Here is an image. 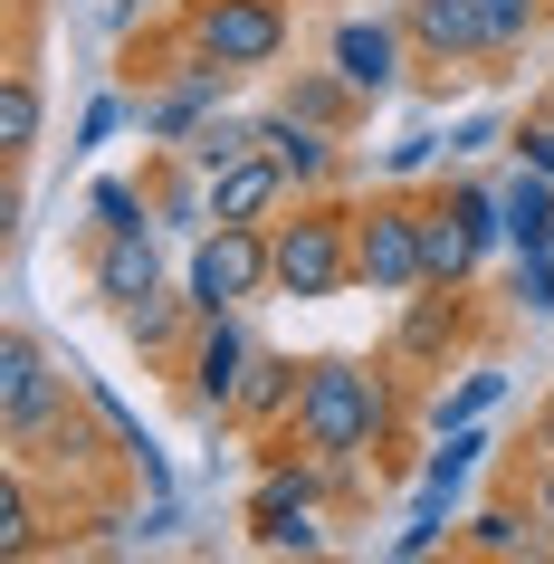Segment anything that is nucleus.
<instances>
[{
    "mask_svg": "<svg viewBox=\"0 0 554 564\" xmlns=\"http://www.w3.org/2000/svg\"><path fill=\"white\" fill-rule=\"evenodd\" d=\"M173 30L239 77H278L296 48V0H173Z\"/></svg>",
    "mask_w": 554,
    "mask_h": 564,
    "instance_id": "7ed1b4c3",
    "label": "nucleus"
},
{
    "mask_svg": "<svg viewBox=\"0 0 554 564\" xmlns=\"http://www.w3.org/2000/svg\"><path fill=\"white\" fill-rule=\"evenodd\" d=\"M488 421H459V431H439V449H421V498H439V507H459V488H468V469L488 459Z\"/></svg>",
    "mask_w": 554,
    "mask_h": 564,
    "instance_id": "b1692460",
    "label": "nucleus"
},
{
    "mask_svg": "<svg viewBox=\"0 0 554 564\" xmlns=\"http://www.w3.org/2000/svg\"><path fill=\"white\" fill-rule=\"evenodd\" d=\"M507 306L554 326V249H517V268H507Z\"/></svg>",
    "mask_w": 554,
    "mask_h": 564,
    "instance_id": "cd10ccee",
    "label": "nucleus"
},
{
    "mask_svg": "<svg viewBox=\"0 0 554 564\" xmlns=\"http://www.w3.org/2000/svg\"><path fill=\"white\" fill-rule=\"evenodd\" d=\"M182 153H192L202 173H230V163H249V153H259V116H230V106H220V116H210Z\"/></svg>",
    "mask_w": 554,
    "mask_h": 564,
    "instance_id": "a878e982",
    "label": "nucleus"
},
{
    "mask_svg": "<svg viewBox=\"0 0 554 564\" xmlns=\"http://www.w3.org/2000/svg\"><path fill=\"white\" fill-rule=\"evenodd\" d=\"M497 402H507V364H497V355H468L459 383L421 402V421H431V431H459V421H488Z\"/></svg>",
    "mask_w": 554,
    "mask_h": 564,
    "instance_id": "4be33fe9",
    "label": "nucleus"
},
{
    "mask_svg": "<svg viewBox=\"0 0 554 564\" xmlns=\"http://www.w3.org/2000/svg\"><path fill=\"white\" fill-rule=\"evenodd\" d=\"M517 488H525V507L554 527V459H545V449H525V478H517Z\"/></svg>",
    "mask_w": 554,
    "mask_h": 564,
    "instance_id": "f704fd0d",
    "label": "nucleus"
},
{
    "mask_svg": "<svg viewBox=\"0 0 554 564\" xmlns=\"http://www.w3.org/2000/svg\"><path fill=\"white\" fill-rule=\"evenodd\" d=\"M48 545V488H39V469H0V555L20 564V555H39Z\"/></svg>",
    "mask_w": 554,
    "mask_h": 564,
    "instance_id": "5701e85b",
    "label": "nucleus"
},
{
    "mask_svg": "<svg viewBox=\"0 0 554 564\" xmlns=\"http://www.w3.org/2000/svg\"><path fill=\"white\" fill-rule=\"evenodd\" d=\"M507 153H517L525 173H545V182H554V96H535V106L507 124Z\"/></svg>",
    "mask_w": 554,
    "mask_h": 564,
    "instance_id": "c756f323",
    "label": "nucleus"
},
{
    "mask_svg": "<svg viewBox=\"0 0 554 564\" xmlns=\"http://www.w3.org/2000/svg\"><path fill=\"white\" fill-rule=\"evenodd\" d=\"M87 220H96V230H153V202H144V182H116V173H106V182L87 192Z\"/></svg>",
    "mask_w": 554,
    "mask_h": 564,
    "instance_id": "c85d7f7f",
    "label": "nucleus"
},
{
    "mask_svg": "<svg viewBox=\"0 0 554 564\" xmlns=\"http://www.w3.org/2000/svg\"><path fill=\"white\" fill-rule=\"evenodd\" d=\"M545 249H554V239H545Z\"/></svg>",
    "mask_w": 554,
    "mask_h": 564,
    "instance_id": "4c0bfd02",
    "label": "nucleus"
},
{
    "mask_svg": "<svg viewBox=\"0 0 554 564\" xmlns=\"http://www.w3.org/2000/svg\"><path fill=\"white\" fill-rule=\"evenodd\" d=\"M421 259H431V288H478V268H488V249L468 239L439 182H421Z\"/></svg>",
    "mask_w": 554,
    "mask_h": 564,
    "instance_id": "a211bd4d",
    "label": "nucleus"
},
{
    "mask_svg": "<svg viewBox=\"0 0 554 564\" xmlns=\"http://www.w3.org/2000/svg\"><path fill=\"white\" fill-rule=\"evenodd\" d=\"M296 202V182L268 163V153H249V163H230V173H210V220H249V230H268L278 210Z\"/></svg>",
    "mask_w": 554,
    "mask_h": 564,
    "instance_id": "6ab92c4d",
    "label": "nucleus"
},
{
    "mask_svg": "<svg viewBox=\"0 0 554 564\" xmlns=\"http://www.w3.org/2000/svg\"><path fill=\"white\" fill-rule=\"evenodd\" d=\"M439 153H449V134H431V124H421V134H402V144H392V163H382V173H392V182H421Z\"/></svg>",
    "mask_w": 554,
    "mask_h": 564,
    "instance_id": "473e14b6",
    "label": "nucleus"
},
{
    "mask_svg": "<svg viewBox=\"0 0 554 564\" xmlns=\"http://www.w3.org/2000/svg\"><path fill=\"white\" fill-rule=\"evenodd\" d=\"M116 124H134V96H124V87L87 96V106H77V144H67V153H96L106 134H116Z\"/></svg>",
    "mask_w": 554,
    "mask_h": 564,
    "instance_id": "2f4dec72",
    "label": "nucleus"
},
{
    "mask_svg": "<svg viewBox=\"0 0 554 564\" xmlns=\"http://www.w3.org/2000/svg\"><path fill=\"white\" fill-rule=\"evenodd\" d=\"M345 144H354V134H325V124L287 116V106H259V153L296 182V192H345V173H354Z\"/></svg>",
    "mask_w": 554,
    "mask_h": 564,
    "instance_id": "f8f14e48",
    "label": "nucleus"
},
{
    "mask_svg": "<svg viewBox=\"0 0 554 564\" xmlns=\"http://www.w3.org/2000/svg\"><path fill=\"white\" fill-rule=\"evenodd\" d=\"M525 449H545V459H554V402L535 412V431H525Z\"/></svg>",
    "mask_w": 554,
    "mask_h": 564,
    "instance_id": "c9c22d12",
    "label": "nucleus"
},
{
    "mask_svg": "<svg viewBox=\"0 0 554 564\" xmlns=\"http://www.w3.org/2000/svg\"><path fill=\"white\" fill-rule=\"evenodd\" d=\"M497 144H507V124H497V116H459V124H449V163H478V153H497Z\"/></svg>",
    "mask_w": 554,
    "mask_h": 564,
    "instance_id": "72a5a7b5",
    "label": "nucleus"
},
{
    "mask_svg": "<svg viewBox=\"0 0 554 564\" xmlns=\"http://www.w3.org/2000/svg\"><path fill=\"white\" fill-rule=\"evenodd\" d=\"M116 326H124V345H134L144 364H182V345H192V326H202V297H192V288H153L144 306H124Z\"/></svg>",
    "mask_w": 554,
    "mask_h": 564,
    "instance_id": "aec40b11",
    "label": "nucleus"
},
{
    "mask_svg": "<svg viewBox=\"0 0 554 564\" xmlns=\"http://www.w3.org/2000/svg\"><path fill=\"white\" fill-rule=\"evenodd\" d=\"M153 288H163V249H153V230H87V297L106 306V316L144 306Z\"/></svg>",
    "mask_w": 554,
    "mask_h": 564,
    "instance_id": "4468645a",
    "label": "nucleus"
},
{
    "mask_svg": "<svg viewBox=\"0 0 554 564\" xmlns=\"http://www.w3.org/2000/svg\"><path fill=\"white\" fill-rule=\"evenodd\" d=\"M382 355L402 364L411 383H431V373H459V355H488L478 288H411V297L392 306V335H382Z\"/></svg>",
    "mask_w": 554,
    "mask_h": 564,
    "instance_id": "20e7f679",
    "label": "nucleus"
},
{
    "mask_svg": "<svg viewBox=\"0 0 554 564\" xmlns=\"http://www.w3.org/2000/svg\"><path fill=\"white\" fill-rule=\"evenodd\" d=\"M325 58L345 67V77L373 96V106H382V96H402V87H411V67H421V58H411L402 10H354V20H335V30H325Z\"/></svg>",
    "mask_w": 554,
    "mask_h": 564,
    "instance_id": "9d476101",
    "label": "nucleus"
},
{
    "mask_svg": "<svg viewBox=\"0 0 554 564\" xmlns=\"http://www.w3.org/2000/svg\"><path fill=\"white\" fill-rule=\"evenodd\" d=\"M545 96H554V87H545Z\"/></svg>",
    "mask_w": 554,
    "mask_h": 564,
    "instance_id": "58836bf2",
    "label": "nucleus"
},
{
    "mask_svg": "<svg viewBox=\"0 0 554 564\" xmlns=\"http://www.w3.org/2000/svg\"><path fill=\"white\" fill-rule=\"evenodd\" d=\"M449 555H478V564H545V555H554V527L525 507V488H517V498L468 507L459 535H449Z\"/></svg>",
    "mask_w": 554,
    "mask_h": 564,
    "instance_id": "ddd939ff",
    "label": "nucleus"
},
{
    "mask_svg": "<svg viewBox=\"0 0 554 564\" xmlns=\"http://www.w3.org/2000/svg\"><path fill=\"white\" fill-rule=\"evenodd\" d=\"M144 202H153V230H210V173H202L182 144H153Z\"/></svg>",
    "mask_w": 554,
    "mask_h": 564,
    "instance_id": "f3484780",
    "label": "nucleus"
},
{
    "mask_svg": "<svg viewBox=\"0 0 554 564\" xmlns=\"http://www.w3.org/2000/svg\"><path fill=\"white\" fill-rule=\"evenodd\" d=\"M268 288L287 306L354 297V192H296L268 220Z\"/></svg>",
    "mask_w": 554,
    "mask_h": 564,
    "instance_id": "f257e3e1",
    "label": "nucleus"
},
{
    "mask_svg": "<svg viewBox=\"0 0 554 564\" xmlns=\"http://www.w3.org/2000/svg\"><path fill=\"white\" fill-rule=\"evenodd\" d=\"M239 527H249V545H259V555L316 564L325 545H335V535H325V527H335V507H316L287 469H259V478H249V507H239Z\"/></svg>",
    "mask_w": 554,
    "mask_h": 564,
    "instance_id": "1a4fd4ad",
    "label": "nucleus"
},
{
    "mask_svg": "<svg viewBox=\"0 0 554 564\" xmlns=\"http://www.w3.org/2000/svg\"><path fill=\"white\" fill-rule=\"evenodd\" d=\"M77 383H87V373L48 355V345H39V326H10V335H0V449L39 441V431L77 402Z\"/></svg>",
    "mask_w": 554,
    "mask_h": 564,
    "instance_id": "39448f33",
    "label": "nucleus"
},
{
    "mask_svg": "<svg viewBox=\"0 0 554 564\" xmlns=\"http://www.w3.org/2000/svg\"><path fill=\"white\" fill-rule=\"evenodd\" d=\"M278 106L306 116V124H325V134H363V116H373V96L354 87L335 58L325 67H278Z\"/></svg>",
    "mask_w": 554,
    "mask_h": 564,
    "instance_id": "dca6fc26",
    "label": "nucleus"
},
{
    "mask_svg": "<svg viewBox=\"0 0 554 564\" xmlns=\"http://www.w3.org/2000/svg\"><path fill=\"white\" fill-rule=\"evenodd\" d=\"M239 96V67H220V58H192L173 67V77H153V87H134V124H144V144H192L220 106Z\"/></svg>",
    "mask_w": 554,
    "mask_h": 564,
    "instance_id": "6e6552de",
    "label": "nucleus"
},
{
    "mask_svg": "<svg viewBox=\"0 0 554 564\" xmlns=\"http://www.w3.org/2000/svg\"><path fill=\"white\" fill-rule=\"evenodd\" d=\"M497 192H507V249H545V239H554V182L517 163Z\"/></svg>",
    "mask_w": 554,
    "mask_h": 564,
    "instance_id": "393cba45",
    "label": "nucleus"
},
{
    "mask_svg": "<svg viewBox=\"0 0 554 564\" xmlns=\"http://www.w3.org/2000/svg\"><path fill=\"white\" fill-rule=\"evenodd\" d=\"M182 288L202 297V316H249V306H268L278 288H268V230H249V220H210V230H192V268H182Z\"/></svg>",
    "mask_w": 554,
    "mask_h": 564,
    "instance_id": "423d86ee",
    "label": "nucleus"
},
{
    "mask_svg": "<svg viewBox=\"0 0 554 564\" xmlns=\"http://www.w3.org/2000/svg\"><path fill=\"white\" fill-rule=\"evenodd\" d=\"M488 10V39H497V58H525L535 39L554 30V0H478Z\"/></svg>",
    "mask_w": 554,
    "mask_h": 564,
    "instance_id": "bb28decb",
    "label": "nucleus"
},
{
    "mask_svg": "<svg viewBox=\"0 0 554 564\" xmlns=\"http://www.w3.org/2000/svg\"><path fill=\"white\" fill-rule=\"evenodd\" d=\"M354 288L363 297H392V306L411 288H431V259H421V182L354 192Z\"/></svg>",
    "mask_w": 554,
    "mask_h": 564,
    "instance_id": "f03ea898",
    "label": "nucleus"
},
{
    "mask_svg": "<svg viewBox=\"0 0 554 564\" xmlns=\"http://www.w3.org/2000/svg\"><path fill=\"white\" fill-rule=\"evenodd\" d=\"M449 535H459V507H439V498H421V507H411V527L392 535V555H402V564H421V555H439V545H449Z\"/></svg>",
    "mask_w": 554,
    "mask_h": 564,
    "instance_id": "7c9ffc66",
    "label": "nucleus"
},
{
    "mask_svg": "<svg viewBox=\"0 0 554 564\" xmlns=\"http://www.w3.org/2000/svg\"><path fill=\"white\" fill-rule=\"evenodd\" d=\"M296 10H306V0H296Z\"/></svg>",
    "mask_w": 554,
    "mask_h": 564,
    "instance_id": "e433bc0d",
    "label": "nucleus"
},
{
    "mask_svg": "<svg viewBox=\"0 0 554 564\" xmlns=\"http://www.w3.org/2000/svg\"><path fill=\"white\" fill-rule=\"evenodd\" d=\"M39 134H48V87H39L30 58H10V67H0V163H10V182L30 173Z\"/></svg>",
    "mask_w": 554,
    "mask_h": 564,
    "instance_id": "412c9836",
    "label": "nucleus"
},
{
    "mask_svg": "<svg viewBox=\"0 0 554 564\" xmlns=\"http://www.w3.org/2000/svg\"><path fill=\"white\" fill-rule=\"evenodd\" d=\"M249 364H259V335L239 326V306H230V316H202V326H192V345H182V364H173L182 412L230 431V402H239V383H249Z\"/></svg>",
    "mask_w": 554,
    "mask_h": 564,
    "instance_id": "0eeeda50",
    "label": "nucleus"
},
{
    "mask_svg": "<svg viewBox=\"0 0 554 564\" xmlns=\"http://www.w3.org/2000/svg\"><path fill=\"white\" fill-rule=\"evenodd\" d=\"M402 30H411L421 67H449V77H488L497 67V39H488L478 0H402Z\"/></svg>",
    "mask_w": 554,
    "mask_h": 564,
    "instance_id": "9b49d317",
    "label": "nucleus"
},
{
    "mask_svg": "<svg viewBox=\"0 0 554 564\" xmlns=\"http://www.w3.org/2000/svg\"><path fill=\"white\" fill-rule=\"evenodd\" d=\"M296 392H306V355L259 345V364H249V383H239V402H230V431H239V441L287 431V421H296Z\"/></svg>",
    "mask_w": 554,
    "mask_h": 564,
    "instance_id": "2eb2a0df",
    "label": "nucleus"
}]
</instances>
